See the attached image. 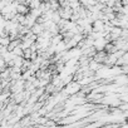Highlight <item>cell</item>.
<instances>
[{
    "mask_svg": "<svg viewBox=\"0 0 128 128\" xmlns=\"http://www.w3.org/2000/svg\"><path fill=\"white\" fill-rule=\"evenodd\" d=\"M79 90V83H68V87H67V92L69 94H74Z\"/></svg>",
    "mask_w": 128,
    "mask_h": 128,
    "instance_id": "cell-1",
    "label": "cell"
}]
</instances>
